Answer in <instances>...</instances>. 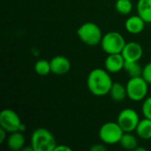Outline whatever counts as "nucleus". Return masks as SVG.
Segmentation results:
<instances>
[{
  "instance_id": "12",
  "label": "nucleus",
  "mask_w": 151,
  "mask_h": 151,
  "mask_svg": "<svg viewBox=\"0 0 151 151\" xmlns=\"http://www.w3.org/2000/svg\"><path fill=\"white\" fill-rule=\"evenodd\" d=\"M145 21L139 15H133L127 19L125 22V27L127 31L133 35H138L144 30Z\"/></svg>"
},
{
  "instance_id": "22",
  "label": "nucleus",
  "mask_w": 151,
  "mask_h": 151,
  "mask_svg": "<svg viewBox=\"0 0 151 151\" xmlns=\"http://www.w3.org/2000/svg\"><path fill=\"white\" fill-rule=\"evenodd\" d=\"M142 76L149 83V85H151V62H149L143 66Z\"/></svg>"
},
{
  "instance_id": "26",
  "label": "nucleus",
  "mask_w": 151,
  "mask_h": 151,
  "mask_svg": "<svg viewBox=\"0 0 151 151\" xmlns=\"http://www.w3.org/2000/svg\"><path fill=\"white\" fill-rule=\"evenodd\" d=\"M134 150H136V151H145L146 150H145V149H143V148H137V147H136Z\"/></svg>"
},
{
  "instance_id": "16",
  "label": "nucleus",
  "mask_w": 151,
  "mask_h": 151,
  "mask_svg": "<svg viewBox=\"0 0 151 151\" xmlns=\"http://www.w3.org/2000/svg\"><path fill=\"white\" fill-rule=\"evenodd\" d=\"M109 95L115 102H121L127 96V87L119 82H113Z\"/></svg>"
},
{
  "instance_id": "8",
  "label": "nucleus",
  "mask_w": 151,
  "mask_h": 151,
  "mask_svg": "<svg viewBox=\"0 0 151 151\" xmlns=\"http://www.w3.org/2000/svg\"><path fill=\"white\" fill-rule=\"evenodd\" d=\"M22 122L19 115L11 109H4L0 113V127L7 133L20 131Z\"/></svg>"
},
{
  "instance_id": "23",
  "label": "nucleus",
  "mask_w": 151,
  "mask_h": 151,
  "mask_svg": "<svg viewBox=\"0 0 151 151\" xmlns=\"http://www.w3.org/2000/svg\"><path fill=\"white\" fill-rule=\"evenodd\" d=\"M104 144H95L94 146H92L90 148V150L92 151H104L107 150L106 146H104Z\"/></svg>"
},
{
  "instance_id": "2",
  "label": "nucleus",
  "mask_w": 151,
  "mask_h": 151,
  "mask_svg": "<svg viewBox=\"0 0 151 151\" xmlns=\"http://www.w3.org/2000/svg\"><path fill=\"white\" fill-rule=\"evenodd\" d=\"M31 145L34 151H54L58 143L50 130L40 127L34 130L31 135Z\"/></svg>"
},
{
  "instance_id": "18",
  "label": "nucleus",
  "mask_w": 151,
  "mask_h": 151,
  "mask_svg": "<svg viewBox=\"0 0 151 151\" xmlns=\"http://www.w3.org/2000/svg\"><path fill=\"white\" fill-rule=\"evenodd\" d=\"M143 67L141 66L139 61H126L124 70L131 77H139L142 74Z\"/></svg>"
},
{
  "instance_id": "5",
  "label": "nucleus",
  "mask_w": 151,
  "mask_h": 151,
  "mask_svg": "<svg viewBox=\"0 0 151 151\" xmlns=\"http://www.w3.org/2000/svg\"><path fill=\"white\" fill-rule=\"evenodd\" d=\"M126 41L123 35L116 31H111L103 35L101 41V47L103 50L107 54L121 53L125 45Z\"/></svg>"
},
{
  "instance_id": "13",
  "label": "nucleus",
  "mask_w": 151,
  "mask_h": 151,
  "mask_svg": "<svg viewBox=\"0 0 151 151\" xmlns=\"http://www.w3.org/2000/svg\"><path fill=\"white\" fill-rule=\"evenodd\" d=\"M7 146L12 151L21 150L25 147V137L22 134V132L17 131L11 133L7 138Z\"/></svg>"
},
{
  "instance_id": "20",
  "label": "nucleus",
  "mask_w": 151,
  "mask_h": 151,
  "mask_svg": "<svg viewBox=\"0 0 151 151\" xmlns=\"http://www.w3.org/2000/svg\"><path fill=\"white\" fill-rule=\"evenodd\" d=\"M115 8L119 13L127 15L133 11V3L131 0H117Z\"/></svg>"
},
{
  "instance_id": "7",
  "label": "nucleus",
  "mask_w": 151,
  "mask_h": 151,
  "mask_svg": "<svg viewBox=\"0 0 151 151\" xmlns=\"http://www.w3.org/2000/svg\"><path fill=\"white\" fill-rule=\"evenodd\" d=\"M139 114L132 108H126L122 110L118 115L117 122L124 130V132L133 133L135 131L140 121Z\"/></svg>"
},
{
  "instance_id": "25",
  "label": "nucleus",
  "mask_w": 151,
  "mask_h": 151,
  "mask_svg": "<svg viewBox=\"0 0 151 151\" xmlns=\"http://www.w3.org/2000/svg\"><path fill=\"white\" fill-rule=\"evenodd\" d=\"M6 134H7V132L4 128L1 127V129H0V143H3L4 142V140L6 139Z\"/></svg>"
},
{
  "instance_id": "6",
  "label": "nucleus",
  "mask_w": 151,
  "mask_h": 151,
  "mask_svg": "<svg viewBox=\"0 0 151 151\" xmlns=\"http://www.w3.org/2000/svg\"><path fill=\"white\" fill-rule=\"evenodd\" d=\"M124 130L118 124V122H106L99 129V138L103 143L108 145H113L119 143Z\"/></svg>"
},
{
  "instance_id": "15",
  "label": "nucleus",
  "mask_w": 151,
  "mask_h": 151,
  "mask_svg": "<svg viewBox=\"0 0 151 151\" xmlns=\"http://www.w3.org/2000/svg\"><path fill=\"white\" fill-rule=\"evenodd\" d=\"M136 134L142 140L151 139V119L144 118L141 119L135 129Z\"/></svg>"
},
{
  "instance_id": "4",
  "label": "nucleus",
  "mask_w": 151,
  "mask_h": 151,
  "mask_svg": "<svg viewBox=\"0 0 151 151\" xmlns=\"http://www.w3.org/2000/svg\"><path fill=\"white\" fill-rule=\"evenodd\" d=\"M127 97L134 102H140L146 98L149 91V83L142 78L131 77L127 85Z\"/></svg>"
},
{
  "instance_id": "21",
  "label": "nucleus",
  "mask_w": 151,
  "mask_h": 151,
  "mask_svg": "<svg viewBox=\"0 0 151 151\" xmlns=\"http://www.w3.org/2000/svg\"><path fill=\"white\" fill-rule=\"evenodd\" d=\"M142 114L144 118L151 119V96L145 98L142 104Z\"/></svg>"
},
{
  "instance_id": "19",
  "label": "nucleus",
  "mask_w": 151,
  "mask_h": 151,
  "mask_svg": "<svg viewBox=\"0 0 151 151\" xmlns=\"http://www.w3.org/2000/svg\"><path fill=\"white\" fill-rule=\"evenodd\" d=\"M35 71L38 75H41V76L48 75L50 73H51L50 62L46 59L38 60L35 64Z\"/></svg>"
},
{
  "instance_id": "9",
  "label": "nucleus",
  "mask_w": 151,
  "mask_h": 151,
  "mask_svg": "<svg viewBox=\"0 0 151 151\" xmlns=\"http://www.w3.org/2000/svg\"><path fill=\"white\" fill-rule=\"evenodd\" d=\"M121 54L126 61H139L143 55V49L139 42H127Z\"/></svg>"
},
{
  "instance_id": "10",
  "label": "nucleus",
  "mask_w": 151,
  "mask_h": 151,
  "mask_svg": "<svg viewBox=\"0 0 151 151\" xmlns=\"http://www.w3.org/2000/svg\"><path fill=\"white\" fill-rule=\"evenodd\" d=\"M50 68L51 73L56 75H65L71 69V62L70 60L64 56H56L51 58Z\"/></svg>"
},
{
  "instance_id": "24",
  "label": "nucleus",
  "mask_w": 151,
  "mask_h": 151,
  "mask_svg": "<svg viewBox=\"0 0 151 151\" xmlns=\"http://www.w3.org/2000/svg\"><path fill=\"white\" fill-rule=\"evenodd\" d=\"M72 149L66 145H57V147L55 148V150L54 151H71Z\"/></svg>"
},
{
  "instance_id": "11",
  "label": "nucleus",
  "mask_w": 151,
  "mask_h": 151,
  "mask_svg": "<svg viewBox=\"0 0 151 151\" xmlns=\"http://www.w3.org/2000/svg\"><path fill=\"white\" fill-rule=\"evenodd\" d=\"M125 62L126 60L121 53L108 54V57L104 61V66L109 73H116L124 69Z\"/></svg>"
},
{
  "instance_id": "1",
  "label": "nucleus",
  "mask_w": 151,
  "mask_h": 151,
  "mask_svg": "<svg viewBox=\"0 0 151 151\" xmlns=\"http://www.w3.org/2000/svg\"><path fill=\"white\" fill-rule=\"evenodd\" d=\"M112 84L113 81L109 72L102 68L92 70L87 80L88 90L96 96H104L108 95Z\"/></svg>"
},
{
  "instance_id": "17",
  "label": "nucleus",
  "mask_w": 151,
  "mask_h": 151,
  "mask_svg": "<svg viewBox=\"0 0 151 151\" xmlns=\"http://www.w3.org/2000/svg\"><path fill=\"white\" fill-rule=\"evenodd\" d=\"M120 146L127 150H134L138 145V142L136 137L129 132H125L119 142Z\"/></svg>"
},
{
  "instance_id": "3",
  "label": "nucleus",
  "mask_w": 151,
  "mask_h": 151,
  "mask_svg": "<svg viewBox=\"0 0 151 151\" xmlns=\"http://www.w3.org/2000/svg\"><path fill=\"white\" fill-rule=\"evenodd\" d=\"M79 38L88 46H96L101 43L103 34L98 25L94 22H85L77 30Z\"/></svg>"
},
{
  "instance_id": "14",
  "label": "nucleus",
  "mask_w": 151,
  "mask_h": 151,
  "mask_svg": "<svg viewBox=\"0 0 151 151\" xmlns=\"http://www.w3.org/2000/svg\"><path fill=\"white\" fill-rule=\"evenodd\" d=\"M136 9L138 15L146 23H151V0H138Z\"/></svg>"
}]
</instances>
